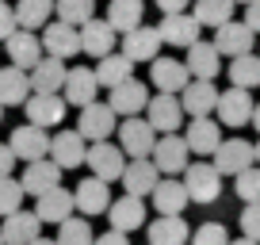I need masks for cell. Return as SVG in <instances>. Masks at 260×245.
<instances>
[{"instance_id": "obj_32", "label": "cell", "mask_w": 260, "mask_h": 245, "mask_svg": "<svg viewBox=\"0 0 260 245\" xmlns=\"http://www.w3.org/2000/svg\"><path fill=\"white\" fill-rule=\"evenodd\" d=\"M187 203H191V196H187L184 180L165 176L161 184H157V192H153V207H157V215H184V207H187Z\"/></svg>"}, {"instance_id": "obj_41", "label": "cell", "mask_w": 260, "mask_h": 245, "mask_svg": "<svg viewBox=\"0 0 260 245\" xmlns=\"http://www.w3.org/2000/svg\"><path fill=\"white\" fill-rule=\"evenodd\" d=\"M23 180H0V219H12L16 211H23Z\"/></svg>"}, {"instance_id": "obj_19", "label": "cell", "mask_w": 260, "mask_h": 245, "mask_svg": "<svg viewBox=\"0 0 260 245\" xmlns=\"http://www.w3.org/2000/svg\"><path fill=\"white\" fill-rule=\"evenodd\" d=\"M65 81H69V66H65L61 57L46 54L39 66L31 69V84H35V92H42V96H61Z\"/></svg>"}, {"instance_id": "obj_36", "label": "cell", "mask_w": 260, "mask_h": 245, "mask_svg": "<svg viewBox=\"0 0 260 245\" xmlns=\"http://www.w3.org/2000/svg\"><path fill=\"white\" fill-rule=\"evenodd\" d=\"M142 12H146L142 0H111V4H107V23L119 35H130V31L142 27Z\"/></svg>"}, {"instance_id": "obj_26", "label": "cell", "mask_w": 260, "mask_h": 245, "mask_svg": "<svg viewBox=\"0 0 260 245\" xmlns=\"http://www.w3.org/2000/svg\"><path fill=\"white\" fill-rule=\"evenodd\" d=\"M65 107H69L65 96H42V92H35V96L27 100V122L42 127V131H46V127H61Z\"/></svg>"}, {"instance_id": "obj_49", "label": "cell", "mask_w": 260, "mask_h": 245, "mask_svg": "<svg viewBox=\"0 0 260 245\" xmlns=\"http://www.w3.org/2000/svg\"><path fill=\"white\" fill-rule=\"evenodd\" d=\"M245 23H249L252 31H260V0H252L249 8H245Z\"/></svg>"}, {"instance_id": "obj_18", "label": "cell", "mask_w": 260, "mask_h": 245, "mask_svg": "<svg viewBox=\"0 0 260 245\" xmlns=\"http://www.w3.org/2000/svg\"><path fill=\"white\" fill-rule=\"evenodd\" d=\"M111 188H107V180H100V176H88V180H81L77 184V211L81 215H88V219H96V215H107L111 211Z\"/></svg>"}, {"instance_id": "obj_53", "label": "cell", "mask_w": 260, "mask_h": 245, "mask_svg": "<svg viewBox=\"0 0 260 245\" xmlns=\"http://www.w3.org/2000/svg\"><path fill=\"white\" fill-rule=\"evenodd\" d=\"M237 4H245V8H249V4H252V0H237Z\"/></svg>"}, {"instance_id": "obj_3", "label": "cell", "mask_w": 260, "mask_h": 245, "mask_svg": "<svg viewBox=\"0 0 260 245\" xmlns=\"http://www.w3.org/2000/svg\"><path fill=\"white\" fill-rule=\"evenodd\" d=\"M153 165L161 169V176H184L191 169V146H187V138L161 134V142L153 149Z\"/></svg>"}, {"instance_id": "obj_33", "label": "cell", "mask_w": 260, "mask_h": 245, "mask_svg": "<svg viewBox=\"0 0 260 245\" xmlns=\"http://www.w3.org/2000/svg\"><path fill=\"white\" fill-rule=\"evenodd\" d=\"M149 245H184L191 241V230H187V222L180 219V215H161V219L149 222Z\"/></svg>"}, {"instance_id": "obj_54", "label": "cell", "mask_w": 260, "mask_h": 245, "mask_svg": "<svg viewBox=\"0 0 260 245\" xmlns=\"http://www.w3.org/2000/svg\"><path fill=\"white\" fill-rule=\"evenodd\" d=\"M256 161H260V142H256Z\"/></svg>"}, {"instance_id": "obj_12", "label": "cell", "mask_w": 260, "mask_h": 245, "mask_svg": "<svg viewBox=\"0 0 260 245\" xmlns=\"http://www.w3.org/2000/svg\"><path fill=\"white\" fill-rule=\"evenodd\" d=\"M149 88L138 81V77H130L126 84H119V88H111V96H107V104L115 107V115H122V119H134V115H142L149 107Z\"/></svg>"}, {"instance_id": "obj_27", "label": "cell", "mask_w": 260, "mask_h": 245, "mask_svg": "<svg viewBox=\"0 0 260 245\" xmlns=\"http://www.w3.org/2000/svg\"><path fill=\"white\" fill-rule=\"evenodd\" d=\"M161 35H165V42H169V46H184V50H191L195 42H199V19L191 16V12H180V16H165L161 23Z\"/></svg>"}, {"instance_id": "obj_30", "label": "cell", "mask_w": 260, "mask_h": 245, "mask_svg": "<svg viewBox=\"0 0 260 245\" xmlns=\"http://www.w3.org/2000/svg\"><path fill=\"white\" fill-rule=\"evenodd\" d=\"M107 222H111V230H119V234H130V230L146 226V203H142L138 196H119L111 203V211H107Z\"/></svg>"}, {"instance_id": "obj_50", "label": "cell", "mask_w": 260, "mask_h": 245, "mask_svg": "<svg viewBox=\"0 0 260 245\" xmlns=\"http://www.w3.org/2000/svg\"><path fill=\"white\" fill-rule=\"evenodd\" d=\"M230 245H260V241H252V237H234Z\"/></svg>"}, {"instance_id": "obj_44", "label": "cell", "mask_w": 260, "mask_h": 245, "mask_svg": "<svg viewBox=\"0 0 260 245\" xmlns=\"http://www.w3.org/2000/svg\"><path fill=\"white\" fill-rule=\"evenodd\" d=\"M241 237L260 241V203H245V211H241Z\"/></svg>"}, {"instance_id": "obj_8", "label": "cell", "mask_w": 260, "mask_h": 245, "mask_svg": "<svg viewBox=\"0 0 260 245\" xmlns=\"http://www.w3.org/2000/svg\"><path fill=\"white\" fill-rule=\"evenodd\" d=\"M161 169L153 165V157H138V161H130L126 165V172H122V192L126 196H138V199H146V196H153L157 192V184H161Z\"/></svg>"}, {"instance_id": "obj_16", "label": "cell", "mask_w": 260, "mask_h": 245, "mask_svg": "<svg viewBox=\"0 0 260 245\" xmlns=\"http://www.w3.org/2000/svg\"><path fill=\"white\" fill-rule=\"evenodd\" d=\"M61 172H65L61 165H57L54 157H46V161L27 165L19 180H23V192H27V196H35V199H39V196H46V192L61 188Z\"/></svg>"}, {"instance_id": "obj_5", "label": "cell", "mask_w": 260, "mask_h": 245, "mask_svg": "<svg viewBox=\"0 0 260 245\" xmlns=\"http://www.w3.org/2000/svg\"><path fill=\"white\" fill-rule=\"evenodd\" d=\"M92 169V176H100V180H122V172H126V149L122 146H115V142H92L88 146V161H84Z\"/></svg>"}, {"instance_id": "obj_56", "label": "cell", "mask_w": 260, "mask_h": 245, "mask_svg": "<svg viewBox=\"0 0 260 245\" xmlns=\"http://www.w3.org/2000/svg\"><path fill=\"white\" fill-rule=\"evenodd\" d=\"M0 245H4V237H0Z\"/></svg>"}, {"instance_id": "obj_1", "label": "cell", "mask_w": 260, "mask_h": 245, "mask_svg": "<svg viewBox=\"0 0 260 245\" xmlns=\"http://www.w3.org/2000/svg\"><path fill=\"white\" fill-rule=\"evenodd\" d=\"M157 142H161V134L153 131V122L142 119V115H134V119H122L119 122V146L126 149L130 161H138V157H153Z\"/></svg>"}, {"instance_id": "obj_28", "label": "cell", "mask_w": 260, "mask_h": 245, "mask_svg": "<svg viewBox=\"0 0 260 245\" xmlns=\"http://www.w3.org/2000/svg\"><path fill=\"white\" fill-rule=\"evenodd\" d=\"M42 46H46L50 57H73L77 50H81V27H69L61 23V19H54V23L46 27V35H42Z\"/></svg>"}, {"instance_id": "obj_22", "label": "cell", "mask_w": 260, "mask_h": 245, "mask_svg": "<svg viewBox=\"0 0 260 245\" xmlns=\"http://www.w3.org/2000/svg\"><path fill=\"white\" fill-rule=\"evenodd\" d=\"M0 237H4V245H35L42 237V219L35 211H16L12 219H4Z\"/></svg>"}, {"instance_id": "obj_4", "label": "cell", "mask_w": 260, "mask_h": 245, "mask_svg": "<svg viewBox=\"0 0 260 245\" xmlns=\"http://www.w3.org/2000/svg\"><path fill=\"white\" fill-rule=\"evenodd\" d=\"M8 146L16 149V157L23 165H35V161H46L50 149H54V138H50L42 127H35V122H27V127H16L8 138Z\"/></svg>"}, {"instance_id": "obj_35", "label": "cell", "mask_w": 260, "mask_h": 245, "mask_svg": "<svg viewBox=\"0 0 260 245\" xmlns=\"http://www.w3.org/2000/svg\"><path fill=\"white\" fill-rule=\"evenodd\" d=\"M96 77H100V84L111 92V88H119V84H126L130 77H134V62H130L122 50L119 54H107L104 62H96Z\"/></svg>"}, {"instance_id": "obj_29", "label": "cell", "mask_w": 260, "mask_h": 245, "mask_svg": "<svg viewBox=\"0 0 260 245\" xmlns=\"http://www.w3.org/2000/svg\"><path fill=\"white\" fill-rule=\"evenodd\" d=\"M96 92H100V77H96V69H88V66L69 69V81H65V92H61L69 104L88 107V104H96Z\"/></svg>"}, {"instance_id": "obj_45", "label": "cell", "mask_w": 260, "mask_h": 245, "mask_svg": "<svg viewBox=\"0 0 260 245\" xmlns=\"http://www.w3.org/2000/svg\"><path fill=\"white\" fill-rule=\"evenodd\" d=\"M16 31H19V16H16V8L0 0V42H8Z\"/></svg>"}, {"instance_id": "obj_25", "label": "cell", "mask_w": 260, "mask_h": 245, "mask_svg": "<svg viewBox=\"0 0 260 245\" xmlns=\"http://www.w3.org/2000/svg\"><path fill=\"white\" fill-rule=\"evenodd\" d=\"M35 96V84H31V73L27 69H16V66H4L0 69V104L4 107H16Z\"/></svg>"}, {"instance_id": "obj_46", "label": "cell", "mask_w": 260, "mask_h": 245, "mask_svg": "<svg viewBox=\"0 0 260 245\" xmlns=\"http://www.w3.org/2000/svg\"><path fill=\"white\" fill-rule=\"evenodd\" d=\"M16 161H19V157H16V149H12L8 142H0V180H8V176H12Z\"/></svg>"}, {"instance_id": "obj_24", "label": "cell", "mask_w": 260, "mask_h": 245, "mask_svg": "<svg viewBox=\"0 0 260 245\" xmlns=\"http://www.w3.org/2000/svg\"><path fill=\"white\" fill-rule=\"evenodd\" d=\"M115 39H119V31H115L107 19H92V23L81 27V50L92 54L96 62H104L107 54H115Z\"/></svg>"}, {"instance_id": "obj_31", "label": "cell", "mask_w": 260, "mask_h": 245, "mask_svg": "<svg viewBox=\"0 0 260 245\" xmlns=\"http://www.w3.org/2000/svg\"><path fill=\"white\" fill-rule=\"evenodd\" d=\"M184 62H187V69H191L195 81H214V77L222 73V54H218L214 42H195Z\"/></svg>"}, {"instance_id": "obj_43", "label": "cell", "mask_w": 260, "mask_h": 245, "mask_svg": "<svg viewBox=\"0 0 260 245\" xmlns=\"http://www.w3.org/2000/svg\"><path fill=\"white\" fill-rule=\"evenodd\" d=\"M191 245H230V234H226L222 222H203L191 234Z\"/></svg>"}, {"instance_id": "obj_51", "label": "cell", "mask_w": 260, "mask_h": 245, "mask_svg": "<svg viewBox=\"0 0 260 245\" xmlns=\"http://www.w3.org/2000/svg\"><path fill=\"white\" fill-rule=\"evenodd\" d=\"M252 127L260 131V104H256V111H252Z\"/></svg>"}, {"instance_id": "obj_55", "label": "cell", "mask_w": 260, "mask_h": 245, "mask_svg": "<svg viewBox=\"0 0 260 245\" xmlns=\"http://www.w3.org/2000/svg\"><path fill=\"white\" fill-rule=\"evenodd\" d=\"M0 119H4V104H0Z\"/></svg>"}, {"instance_id": "obj_2", "label": "cell", "mask_w": 260, "mask_h": 245, "mask_svg": "<svg viewBox=\"0 0 260 245\" xmlns=\"http://www.w3.org/2000/svg\"><path fill=\"white\" fill-rule=\"evenodd\" d=\"M184 188L191 203H214L222 196V172L214 169V161H191V169L184 172Z\"/></svg>"}, {"instance_id": "obj_21", "label": "cell", "mask_w": 260, "mask_h": 245, "mask_svg": "<svg viewBox=\"0 0 260 245\" xmlns=\"http://www.w3.org/2000/svg\"><path fill=\"white\" fill-rule=\"evenodd\" d=\"M184 138H187V146H191V154H199V157H214L218 146L226 142L222 138V122L218 119H191Z\"/></svg>"}, {"instance_id": "obj_17", "label": "cell", "mask_w": 260, "mask_h": 245, "mask_svg": "<svg viewBox=\"0 0 260 245\" xmlns=\"http://www.w3.org/2000/svg\"><path fill=\"white\" fill-rule=\"evenodd\" d=\"M218 100H222V92L214 88V81H191L184 88V96H180V104H184V111L191 119H211V111H218Z\"/></svg>"}, {"instance_id": "obj_48", "label": "cell", "mask_w": 260, "mask_h": 245, "mask_svg": "<svg viewBox=\"0 0 260 245\" xmlns=\"http://www.w3.org/2000/svg\"><path fill=\"white\" fill-rule=\"evenodd\" d=\"M96 245H130V237H126V234H119V230H107V234H100V237H96Z\"/></svg>"}, {"instance_id": "obj_13", "label": "cell", "mask_w": 260, "mask_h": 245, "mask_svg": "<svg viewBox=\"0 0 260 245\" xmlns=\"http://www.w3.org/2000/svg\"><path fill=\"white\" fill-rule=\"evenodd\" d=\"M4 46H8L12 66H16V69H27V73H31V69L39 66L42 57H46V46H42V35H35V31H23V27H19V31L12 35L8 42H4Z\"/></svg>"}, {"instance_id": "obj_38", "label": "cell", "mask_w": 260, "mask_h": 245, "mask_svg": "<svg viewBox=\"0 0 260 245\" xmlns=\"http://www.w3.org/2000/svg\"><path fill=\"white\" fill-rule=\"evenodd\" d=\"M230 84L234 88H256L260 84V54H245L237 62H230Z\"/></svg>"}, {"instance_id": "obj_10", "label": "cell", "mask_w": 260, "mask_h": 245, "mask_svg": "<svg viewBox=\"0 0 260 245\" xmlns=\"http://www.w3.org/2000/svg\"><path fill=\"white\" fill-rule=\"evenodd\" d=\"M149 77H153V84L165 96H184V88L195 81L187 62H176V57H157L153 66H149Z\"/></svg>"}, {"instance_id": "obj_9", "label": "cell", "mask_w": 260, "mask_h": 245, "mask_svg": "<svg viewBox=\"0 0 260 245\" xmlns=\"http://www.w3.org/2000/svg\"><path fill=\"white\" fill-rule=\"evenodd\" d=\"M161 46H165L161 27H149V23H142L138 31L122 35V54H126L130 62H149V66H153L157 57H161Z\"/></svg>"}, {"instance_id": "obj_14", "label": "cell", "mask_w": 260, "mask_h": 245, "mask_svg": "<svg viewBox=\"0 0 260 245\" xmlns=\"http://www.w3.org/2000/svg\"><path fill=\"white\" fill-rule=\"evenodd\" d=\"M146 119L153 122L157 134H176L180 127H184V104H180V96H153L146 107Z\"/></svg>"}, {"instance_id": "obj_6", "label": "cell", "mask_w": 260, "mask_h": 245, "mask_svg": "<svg viewBox=\"0 0 260 245\" xmlns=\"http://www.w3.org/2000/svg\"><path fill=\"white\" fill-rule=\"evenodd\" d=\"M252 165H260L256 161V146L252 142H245V138H226L218 146V154H214V169L222 172V176H241V172H249Z\"/></svg>"}, {"instance_id": "obj_11", "label": "cell", "mask_w": 260, "mask_h": 245, "mask_svg": "<svg viewBox=\"0 0 260 245\" xmlns=\"http://www.w3.org/2000/svg\"><path fill=\"white\" fill-rule=\"evenodd\" d=\"M252 111H256V104H252L249 88H234V84H230V88L222 92L214 115H218L222 127H245V122H252Z\"/></svg>"}, {"instance_id": "obj_7", "label": "cell", "mask_w": 260, "mask_h": 245, "mask_svg": "<svg viewBox=\"0 0 260 245\" xmlns=\"http://www.w3.org/2000/svg\"><path fill=\"white\" fill-rule=\"evenodd\" d=\"M77 131H81L88 142H107V138H111V131H119V115H115L111 104H100V100H96V104L81 107Z\"/></svg>"}, {"instance_id": "obj_23", "label": "cell", "mask_w": 260, "mask_h": 245, "mask_svg": "<svg viewBox=\"0 0 260 245\" xmlns=\"http://www.w3.org/2000/svg\"><path fill=\"white\" fill-rule=\"evenodd\" d=\"M50 157H54L61 169H77V165L88 161V138H84L81 131H57Z\"/></svg>"}, {"instance_id": "obj_20", "label": "cell", "mask_w": 260, "mask_h": 245, "mask_svg": "<svg viewBox=\"0 0 260 245\" xmlns=\"http://www.w3.org/2000/svg\"><path fill=\"white\" fill-rule=\"evenodd\" d=\"M73 211H77V192H69V188H54L46 196H39V203H35V215L42 222H54V226L69 222Z\"/></svg>"}, {"instance_id": "obj_39", "label": "cell", "mask_w": 260, "mask_h": 245, "mask_svg": "<svg viewBox=\"0 0 260 245\" xmlns=\"http://www.w3.org/2000/svg\"><path fill=\"white\" fill-rule=\"evenodd\" d=\"M57 19L69 27H84L96 19V0H57Z\"/></svg>"}, {"instance_id": "obj_42", "label": "cell", "mask_w": 260, "mask_h": 245, "mask_svg": "<svg viewBox=\"0 0 260 245\" xmlns=\"http://www.w3.org/2000/svg\"><path fill=\"white\" fill-rule=\"evenodd\" d=\"M234 192L245 203H260V165H252L249 172H241V176L234 180Z\"/></svg>"}, {"instance_id": "obj_47", "label": "cell", "mask_w": 260, "mask_h": 245, "mask_svg": "<svg viewBox=\"0 0 260 245\" xmlns=\"http://www.w3.org/2000/svg\"><path fill=\"white\" fill-rule=\"evenodd\" d=\"M187 4H191V0H157V8H161L165 16H180V12H187Z\"/></svg>"}, {"instance_id": "obj_15", "label": "cell", "mask_w": 260, "mask_h": 245, "mask_svg": "<svg viewBox=\"0 0 260 245\" xmlns=\"http://www.w3.org/2000/svg\"><path fill=\"white\" fill-rule=\"evenodd\" d=\"M252 39H256V31H252L249 23H226V27H218V35H214V46H218V54L222 57H230V62H237V57H245V54H252Z\"/></svg>"}, {"instance_id": "obj_52", "label": "cell", "mask_w": 260, "mask_h": 245, "mask_svg": "<svg viewBox=\"0 0 260 245\" xmlns=\"http://www.w3.org/2000/svg\"><path fill=\"white\" fill-rule=\"evenodd\" d=\"M35 245H57V237H39Z\"/></svg>"}, {"instance_id": "obj_34", "label": "cell", "mask_w": 260, "mask_h": 245, "mask_svg": "<svg viewBox=\"0 0 260 245\" xmlns=\"http://www.w3.org/2000/svg\"><path fill=\"white\" fill-rule=\"evenodd\" d=\"M16 16L23 31H39V27H50L57 16V0H16Z\"/></svg>"}, {"instance_id": "obj_37", "label": "cell", "mask_w": 260, "mask_h": 245, "mask_svg": "<svg viewBox=\"0 0 260 245\" xmlns=\"http://www.w3.org/2000/svg\"><path fill=\"white\" fill-rule=\"evenodd\" d=\"M234 8H237V0H199L191 8V16L199 19L203 27H226V23H234Z\"/></svg>"}, {"instance_id": "obj_40", "label": "cell", "mask_w": 260, "mask_h": 245, "mask_svg": "<svg viewBox=\"0 0 260 245\" xmlns=\"http://www.w3.org/2000/svg\"><path fill=\"white\" fill-rule=\"evenodd\" d=\"M57 245H96V234H92L88 219H69L57 226Z\"/></svg>"}]
</instances>
